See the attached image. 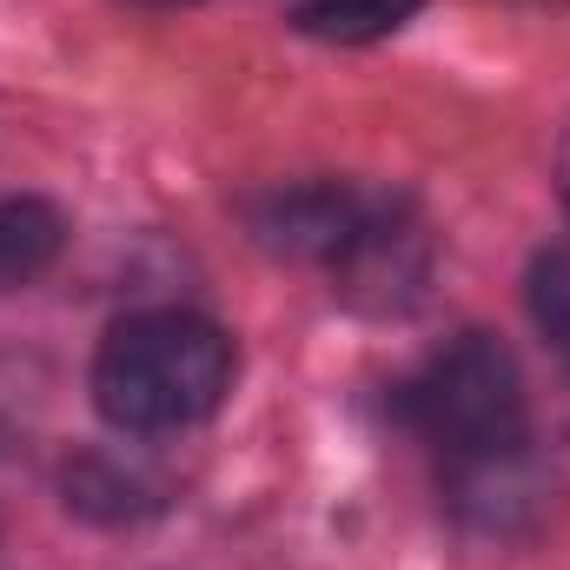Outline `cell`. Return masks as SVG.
Here are the masks:
<instances>
[{
	"mask_svg": "<svg viewBox=\"0 0 570 570\" xmlns=\"http://www.w3.org/2000/svg\"><path fill=\"white\" fill-rule=\"evenodd\" d=\"M233 392V338L199 312L120 318L94 358V405L114 431H186Z\"/></svg>",
	"mask_w": 570,
	"mask_h": 570,
	"instance_id": "6da1fadb",
	"label": "cell"
},
{
	"mask_svg": "<svg viewBox=\"0 0 570 570\" xmlns=\"http://www.w3.org/2000/svg\"><path fill=\"white\" fill-rule=\"evenodd\" d=\"M405 419L425 431L451 464L524 444V372L491 332H458L451 345H438L412 372Z\"/></svg>",
	"mask_w": 570,
	"mask_h": 570,
	"instance_id": "7a4b0ae2",
	"label": "cell"
},
{
	"mask_svg": "<svg viewBox=\"0 0 570 570\" xmlns=\"http://www.w3.org/2000/svg\"><path fill=\"white\" fill-rule=\"evenodd\" d=\"M332 279H338V292H345L358 312H405V305H419V292H425V279H431L425 226H419L399 199H385V206L358 226V239L332 259Z\"/></svg>",
	"mask_w": 570,
	"mask_h": 570,
	"instance_id": "3957f363",
	"label": "cell"
},
{
	"mask_svg": "<svg viewBox=\"0 0 570 570\" xmlns=\"http://www.w3.org/2000/svg\"><path fill=\"white\" fill-rule=\"evenodd\" d=\"M379 206H385V193H365V186H345V179H305V186H279L253 206V233L273 253L332 266Z\"/></svg>",
	"mask_w": 570,
	"mask_h": 570,
	"instance_id": "277c9868",
	"label": "cell"
},
{
	"mask_svg": "<svg viewBox=\"0 0 570 570\" xmlns=\"http://www.w3.org/2000/svg\"><path fill=\"white\" fill-rule=\"evenodd\" d=\"M60 246H67V219L47 199H27V193L0 199V292L40 279L60 259Z\"/></svg>",
	"mask_w": 570,
	"mask_h": 570,
	"instance_id": "5b68a950",
	"label": "cell"
},
{
	"mask_svg": "<svg viewBox=\"0 0 570 570\" xmlns=\"http://www.w3.org/2000/svg\"><path fill=\"white\" fill-rule=\"evenodd\" d=\"M419 7H425V0H305V7L292 13V27L312 33V40L358 47V40H385V33H399Z\"/></svg>",
	"mask_w": 570,
	"mask_h": 570,
	"instance_id": "8992f818",
	"label": "cell"
},
{
	"mask_svg": "<svg viewBox=\"0 0 570 570\" xmlns=\"http://www.w3.org/2000/svg\"><path fill=\"white\" fill-rule=\"evenodd\" d=\"M531 318L570 345V239H558L551 253H538V266H531Z\"/></svg>",
	"mask_w": 570,
	"mask_h": 570,
	"instance_id": "52a82bcc",
	"label": "cell"
},
{
	"mask_svg": "<svg viewBox=\"0 0 570 570\" xmlns=\"http://www.w3.org/2000/svg\"><path fill=\"white\" fill-rule=\"evenodd\" d=\"M558 193H564V206H570V140H564V153H558Z\"/></svg>",
	"mask_w": 570,
	"mask_h": 570,
	"instance_id": "ba28073f",
	"label": "cell"
},
{
	"mask_svg": "<svg viewBox=\"0 0 570 570\" xmlns=\"http://www.w3.org/2000/svg\"><path fill=\"white\" fill-rule=\"evenodd\" d=\"M159 7H173V0H159Z\"/></svg>",
	"mask_w": 570,
	"mask_h": 570,
	"instance_id": "9c48e42d",
	"label": "cell"
}]
</instances>
